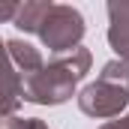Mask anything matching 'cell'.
Instances as JSON below:
<instances>
[{
    "label": "cell",
    "mask_w": 129,
    "mask_h": 129,
    "mask_svg": "<svg viewBox=\"0 0 129 129\" xmlns=\"http://www.w3.org/2000/svg\"><path fill=\"white\" fill-rule=\"evenodd\" d=\"M90 51L84 45L57 54L54 60L42 66L39 72L24 75L21 78V102H33V105H63L66 99L75 96L78 84L84 81V75L90 72Z\"/></svg>",
    "instance_id": "cell-1"
},
{
    "label": "cell",
    "mask_w": 129,
    "mask_h": 129,
    "mask_svg": "<svg viewBox=\"0 0 129 129\" xmlns=\"http://www.w3.org/2000/svg\"><path fill=\"white\" fill-rule=\"evenodd\" d=\"M84 30H87L84 15H81L75 6L51 3L48 12H45V18H42V24H39V30H36V36L42 39V45H45L48 51L66 54V51H72V48L81 45Z\"/></svg>",
    "instance_id": "cell-2"
},
{
    "label": "cell",
    "mask_w": 129,
    "mask_h": 129,
    "mask_svg": "<svg viewBox=\"0 0 129 129\" xmlns=\"http://www.w3.org/2000/svg\"><path fill=\"white\" fill-rule=\"evenodd\" d=\"M78 108H81L87 117H99V120L120 117V111L129 108V90L96 78L93 84H87V87L78 93Z\"/></svg>",
    "instance_id": "cell-3"
},
{
    "label": "cell",
    "mask_w": 129,
    "mask_h": 129,
    "mask_svg": "<svg viewBox=\"0 0 129 129\" xmlns=\"http://www.w3.org/2000/svg\"><path fill=\"white\" fill-rule=\"evenodd\" d=\"M21 108V75L6 54V42L0 39V117H15Z\"/></svg>",
    "instance_id": "cell-4"
},
{
    "label": "cell",
    "mask_w": 129,
    "mask_h": 129,
    "mask_svg": "<svg viewBox=\"0 0 129 129\" xmlns=\"http://www.w3.org/2000/svg\"><path fill=\"white\" fill-rule=\"evenodd\" d=\"M108 45L129 63V3H108Z\"/></svg>",
    "instance_id": "cell-5"
},
{
    "label": "cell",
    "mask_w": 129,
    "mask_h": 129,
    "mask_svg": "<svg viewBox=\"0 0 129 129\" xmlns=\"http://www.w3.org/2000/svg\"><path fill=\"white\" fill-rule=\"evenodd\" d=\"M6 54H9V60L15 66V72L24 78V75H33V72H39L45 60H42V54H39V48L30 45V42H24V39H6Z\"/></svg>",
    "instance_id": "cell-6"
},
{
    "label": "cell",
    "mask_w": 129,
    "mask_h": 129,
    "mask_svg": "<svg viewBox=\"0 0 129 129\" xmlns=\"http://www.w3.org/2000/svg\"><path fill=\"white\" fill-rule=\"evenodd\" d=\"M48 6H51V0H24V3H18V12H15L12 24L24 33H36L45 12H48Z\"/></svg>",
    "instance_id": "cell-7"
},
{
    "label": "cell",
    "mask_w": 129,
    "mask_h": 129,
    "mask_svg": "<svg viewBox=\"0 0 129 129\" xmlns=\"http://www.w3.org/2000/svg\"><path fill=\"white\" fill-rule=\"evenodd\" d=\"M99 81H108V84H117V87L129 90V63L126 60H108L99 72Z\"/></svg>",
    "instance_id": "cell-8"
},
{
    "label": "cell",
    "mask_w": 129,
    "mask_h": 129,
    "mask_svg": "<svg viewBox=\"0 0 129 129\" xmlns=\"http://www.w3.org/2000/svg\"><path fill=\"white\" fill-rule=\"evenodd\" d=\"M0 129H48L39 117H0Z\"/></svg>",
    "instance_id": "cell-9"
},
{
    "label": "cell",
    "mask_w": 129,
    "mask_h": 129,
    "mask_svg": "<svg viewBox=\"0 0 129 129\" xmlns=\"http://www.w3.org/2000/svg\"><path fill=\"white\" fill-rule=\"evenodd\" d=\"M15 12H18V3H0V21H15Z\"/></svg>",
    "instance_id": "cell-10"
},
{
    "label": "cell",
    "mask_w": 129,
    "mask_h": 129,
    "mask_svg": "<svg viewBox=\"0 0 129 129\" xmlns=\"http://www.w3.org/2000/svg\"><path fill=\"white\" fill-rule=\"evenodd\" d=\"M99 129H129V111H126V114H120L117 120H108V123H102Z\"/></svg>",
    "instance_id": "cell-11"
}]
</instances>
